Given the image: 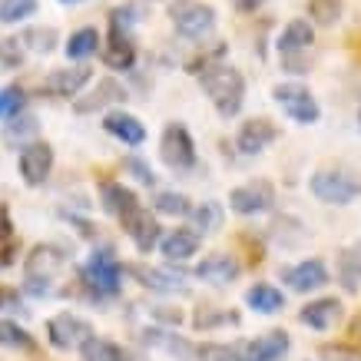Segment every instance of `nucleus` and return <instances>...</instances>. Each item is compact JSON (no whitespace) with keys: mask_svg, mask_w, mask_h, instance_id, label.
Here are the masks:
<instances>
[{"mask_svg":"<svg viewBox=\"0 0 361 361\" xmlns=\"http://www.w3.org/2000/svg\"><path fill=\"white\" fill-rule=\"evenodd\" d=\"M37 133H40V120H37V116H30V113H13V116H7V126H4V142L23 149L27 142H33Z\"/></svg>","mask_w":361,"mask_h":361,"instance_id":"obj_27","label":"nucleus"},{"mask_svg":"<svg viewBox=\"0 0 361 361\" xmlns=\"http://www.w3.org/2000/svg\"><path fill=\"white\" fill-rule=\"evenodd\" d=\"M97 47H99L97 27H80V30L66 40V56H70V60H87V56L97 54Z\"/></svg>","mask_w":361,"mask_h":361,"instance_id":"obj_30","label":"nucleus"},{"mask_svg":"<svg viewBox=\"0 0 361 361\" xmlns=\"http://www.w3.org/2000/svg\"><path fill=\"white\" fill-rule=\"evenodd\" d=\"M341 318H345V305H341L338 298H318V302H308V305L298 312V322L315 331L335 329Z\"/></svg>","mask_w":361,"mask_h":361,"instance_id":"obj_17","label":"nucleus"},{"mask_svg":"<svg viewBox=\"0 0 361 361\" xmlns=\"http://www.w3.org/2000/svg\"><path fill=\"white\" fill-rule=\"evenodd\" d=\"M4 308H20V292L17 288H4L0 285V312Z\"/></svg>","mask_w":361,"mask_h":361,"instance_id":"obj_43","label":"nucleus"},{"mask_svg":"<svg viewBox=\"0 0 361 361\" xmlns=\"http://www.w3.org/2000/svg\"><path fill=\"white\" fill-rule=\"evenodd\" d=\"M0 348H17V351H33L37 345H33L30 331H23L17 322H11V318H0Z\"/></svg>","mask_w":361,"mask_h":361,"instance_id":"obj_31","label":"nucleus"},{"mask_svg":"<svg viewBox=\"0 0 361 361\" xmlns=\"http://www.w3.org/2000/svg\"><path fill=\"white\" fill-rule=\"evenodd\" d=\"M338 279L345 285V292H358L361 285V239L348 249H341L338 255Z\"/></svg>","mask_w":361,"mask_h":361,"instance_id":"obj_28","label":"nucleus"},{"mask_svg":"<svg viewBox=\"0 0 361 361\" xmlns=\"http://www.w3.org/2000/svg\"><path fill=\"white\" fill-rule=\"evenodd\" d=\"M153 206H156V212H163V216H189V212H192V202H189L183 192H156Z\"/></svg>","mask_w":361,"mask_h":361,"instance_id":"obj_36","label":"nucleus"},{"mask_svg":"<svg viewBox=\"0 0 361 361\" xmlns=\"http://www.w3.org/2000/svg\"><path fill=\"white\" fill-rule=\"evenodd\" d=\"M199 235L196 229H173V232H166V235H159V252H163L169 262H186V259H192L199 252Z\"/></svg>","mask_w":361,"mask_h":361,"instance_id":"obj_18","label":"nucleus"},{"mask_svg":"<svg viewBox=\"0 0 361 361\" xmlns=\"http://www.w3.org/2000/svg\"><path fill=\"white\" fill-rule=\"evenodd\" d=\"M66 262V252L56 249V245H37V249H30V255H27V265H23V275H27V282H23V288L30 292V295H50V288H54V279L56 272L63 269Z\"/></svg>","mask_w":361,"mask_h":361,"instance_id":"obj_4","label":"nucleus"},{"mask_svg":"<svg viewBox=\"0 0 361 361\" xmlns=\"http://www.w3.org/2000/svg\"><path fill=\"white\" fill-rule=\"evenodd\" d=\"M103 130L110 133V136H116L120 142H126V146H140V142H146V126H142L136 116H130V113H106Z\"/></svg>","mask_w":361,"mask_h":361,"instance_id":"obj_23","label":"nucleus"},{"mask_svg":"<svg viewBox=\"0 0 361 361\" xmlns=\"http://www.w3.org/2000/svg\"><path fill=\"white\" fill-rule=\"evenodd\" d=\"M23 99H27V93H23L20 87H4L0 90V120H7V116H13V113H20Z\"/></svg>","mask_w":361,"mask_h":361,"instance_id":"obj_39","label":"nucleus"},{"mask_svg":"<svg viewBox=\"0 0 361 361\" xmlns=\"http://www.w3.org/2000/svg\"><path fill=\"white\" fill-rule=\"evenodd\" d=\"M318 355L325 361H361V348L355 345H322Z\"/></svg>","mask_w":361,"mask_h":361,"instance_id":"obj_40","label":"nucleus"},{"mask_svg":"<svg viewBox=\"0 0 361 361\" xmlns=\"http://www.w3.org/2000/svg\"><path fill=\"white\" fill-rule=\"evenodd\" d=\"M308 189L318 202H329V206H348L361 196V176L351 173V169H318L308 179Z\"/></svg>","mask_w":361,"mask_h":361,"instance_id":"obj_2","label":"nucleus"},{"mask_svg":"<svg viewBox=\"0 0 361 361\" xmlns=\"http://www.w3.org/2000/svg\"><path fill=\"white\" fill-rule=\"evenodd\" d=\"M159 156L163 163L176 173H189L196 166V142L189 136V130L183 123H169L163 130V140H159Z\"/></svg>","mask_w":361,"mask_h":361,"instance_id":"obj_6","label":"nucleus"},{"mask_svg":"<svg viewBox=\"0 0 361 361\" xmlns=\"http://www.w3.org/2000/svg\"><path fill=\"white\" fill-rule=\"evenodd\" d=\"M13 262V249L7 245V249H0V265H11Z\"/></svg>","mask_w":361,"mask_h":361,"instance_id":"obj_47","label":"nucleus"},{"mask_svg":"<svg viewBox=\"0 0 361 361\" xmlns=\"http://www.w3.org/2000/svg\"><path fill=\"white\" fill-rule=\"evenodd\" d=\"M47 335H50V345L60 351H80V345L93 335V325H90L87 318L73 315V312H60L47 322Z\"/></svg>","mask_w":361,"mask_h":361,"instance_id":"obj_8","label":"nucleus"},{"mask_svg":"<svg viewBox=\"0 0 361 361\" xmlns=\"http://www.w3.org/2000/svg\"><path fill=\"white\" fill-rule=\"evenodd\" d=\"M308 13H312V23L331 27L341 20V0H308Z\"/></svg>","mask_w":361,"mask_h":361,"instance_id":"obj_34","label":"nucleus"},{"mask_svg":"<svg viewBox=\"0 0 361 361\" xmlns=\"http://www.w3.org/2000/svg\"><path fill=\"white\" fill-rule=\"evenodd\" d=\"M245 305H249L252 312H259V315H279L285 308V295L275 288V285L259 282L245 292Z\"/></svg>","mask_w":361,"mask_h":361,"instance_id":"obj_24","label":"nucleus"},{"mask_svg":"<svg viewBox=\"0 0 361 361\" xmlns=\"http://www.w3.org/2000/svg\"><path fill=\"white\" fill-rule=\"evenodd\" d=\"M196 279H202L209 285H219V288L222 285H232L239 279V259L229 255V252H212V255H206L196 265Z\"/></svg>","mask_w":361,"mask_h":361,"instance_id":"obj_16","label":"nucleus"},{"mask_svg":"<svg viewBox=\"0 0 361 361\" xmlns=\"http://www.w3.org/2000/svg\"><path fill=\"white\" fill-rule=\"evenodd\" d=\"M130 275L142 288H153V292H163V295H183L189 285L183 272H173V269H156V265H130Z\"/></svg>","mask_w":361,"mask_h":361,"instance_id":"obj_12","label":"nucleus"},{"mask_svg":"<svg viewBox=\"0 0 361 361\" xmlns=\"http://www.w3.org/2000/svg\"><path fill=\"white\" fill-rule=\"evenodd\" d=\"M242 358L245 361H282L292 348V338H288V331L285 329H272L259 335V338L252 341H242Z\"/></svg>","mask_w":361,"mask_h":361,"instance_id":"obj_11","label":"nucleus"},{"mask_svg":"<svg viewBox=\"0 0 361 361\" xmlns=\"http://www.w3.org/2000/svg\"><path fill=\"white\" fill-rule=\"evenodd\" d=\"M50 169H54V149L50 142L33 140L20 149V176L27 186H44L50 179Z\"/></svg>","mask_w":361,"mask_h":361,"instance_id":"obj_10","label":"nucleus"},{"mask_svg":"<svg viewBox=\"0 0 361 361\" xmlns=\"http://www.w3.org/2000/svg\"><path fill=\"white\" fill-rule=\"evenodd\" d=\"M275 206V189L265 179H252L245 186H235L229 192V209L235 216H259Z\"/></svg>","mask_w":361,"mask_h":361,"instance_id":"obj_9","label":"nucleus"},{"mask_svg":"<svg viewBox=\"0 0 361 361\" xmlns=\"http://www.w3.org/2000/svg\"><path fill=\"white\" fill-rule=\"evenodd\" d=\"M90 80H93V70H90V66H66V70H54V73L47 77V93H54V97H77Z\"/></svg>","mask_w":361,"mask_h":361,"instance_id":"obj_19","label":"nucleus"},{"mask_svg":"<svg viewBox=\"0 0 361 361\" xmlns=\"http://www.w3.org/2000/svg\"><path fill=\"white\" fill-rule=\"evenodd\" d=\"M123 229H126V235H130L133 242H136V249L140 252H153L156 242H159V222H156V216H149L142 206H136L133 212H126L123 216Z\"/></svg>","mask_w":361,"mask_h":361,"instance_id":"obj_15","label":"nucleus"},{"mask_svg":"<svg viewBox=\"0 0 361 361\" xmlns=\"http://www.w3.org/2000/svg\"><path fill=\"white\" fill-rule=\"evenodd\" d=\"M279 140V126L265 116H255V120H245L235 133V146H239L242 156H259L265 146H272Z\"/></svg>","mask_w":361,"mask_h":361,"instance_id":"obj_13","label":"nucleus"},{"mask_svg":"<svg viewBox=\"0 0 361 361\" xmlns=\"http://www.w3.org/2000/svg\"><path fill=\"white\" fill-rule=\"evenodd\" d=\"M272 99L285 110L288 120L305 123V126L318 123V116H322V106H318L315 97H312L308 87H302V83H279V87L272 90Z\"/></svg>","mask_w":361,"mask_h":361,"instance_id":"obj_7","label":"nucleus"},{"mask_svg":"<svg viewBox=\"0 0 361 361\" xmlns=\"http://www.w3.org/2000/svg\"><path fill=\"white\" fill-rule=\"evenodd\" d=\"M20 44H27L33 54H50L56 47V30L54 27H33L20 37Z\"/></svg>","mask_w":361,"mask_h":361,"instance_id":"obj_37","label":"nucleus"},{"mask_svg":"<svg viewBox=\"0 0 361 361\" xmlns=\"http://www.w3.org/2000/svg\"><path fill=\"white\" fill-rule=\"evenodd\" d=\"M60 4H77V0H60Z\"/></svg>","mask_w":361,"mask_h":361,"instance_id":"obj_48","label":"nucleus"},{"mask_svg":"<svg viewBox=\"0 0 361 361\" xmlns=\"http://www.w3.org/2000/svg\"><path fill=\"white\" fill-rule=\"evenodd\" d=\"M348 338H351V341H361V315H358V318H351V325H348Z\"/></svg>","mask_w":361,"mask_h":361,"instance_id":"obj_46","label":"nucleus"},{"mask_svg":"<svg viewBox=\"0 0 361 361\" xmlns=\"http://www.w3.org/2000/svg\"><path fill=\"white\" fill-rule=\"evenodd\" d=\"M80 282L87 285V292L93 298H113L120 295L123 285V265L116 262L113 249H97L87 259V265L80 269Z\"/></svg>","mask_w":361,"mask_h":361,"instance_id":"obj_3","label":"nucleus"},{"mask_svg":"<svg viewBox=\"0 0 361 361\" xmlns=\"http://www.w3.org/2000/svg\"><path fill=\"white\" fill-rule=\"evenodd\" d=\"M199 83L206 90V97L216 103L219 116L232 120L242 110V99H245V80L235 66L229 63H209L206 70H199Z\"/></svg>","mask_w":361,"mask_h":361,"instance_id":"obj_1","label":"nucleus"},{"mask_svg":"<svg viewBox=\"0 0 361 361\" xmlns=\"http://www.w3.org/2000/svg\"><path fill=\"white\" fill-rule=\"evenodd\" d=\"M239 325V315L235 312H219V308H212V305H199L196 308V315H192V325H196L199 331H206L212 329V325Z\"/></svg>","mask_w":361,"mask_h":361,"instance_id":"obj_32","label":"nucleus"},{"mask_svg":"<svg viewBox=\"0 0 361 361\" xmlns=\"http://www.w3.org/2000/svg\"><path fill=\"white\" fill-rule=\"evenodd\" d=\"M142 341H146L149 348L169 351V355H173V358H179V361H192V355H196V348H192L186 338H179V335L163 331V329H146V331H142Z\"/></svg>","mask_w":361,"mask_h":361,"instance_id":"obj_26","label":"nucleus"},{"mask_svg":"<svg viewBox=\"0 0 361 361\" xmlns=\"http://www.w3.org/2000/svg\"><path fill=\"white\" fill-rule=\"evenodd\" d=\"M199 361H245L239 345H219V341H206L196 348Z\"/></svg>","mask_w":361,"mask_h":361,"instance_id":"obj_35","label":"nucleus"},{"mask_svg":"<svg viewBox=\"0 0 361 361\" xmlns=\"http://www.w3.org/2000/svg\"><path fill=\"white\" fill-rule=\"evenodd\" d=\"M126 169H130V173L136 176L140 183H146V186H153V183H156L153 169H149V166L142 163V159H136V156H130V159H126Z\"/></svg>","mask_w":361,"mask_h":361,"instance_id":"obj_42","label":"nucleus"},{"mask_svg":"<svg viewBox=\"0 0 361 361\" xmlns=\"http://www.w3.org/2000/svg\"><path fill=\"white\" fill-rule=\"evenodd\" d=\"M123 99H126V90H123L116 80H103V83L93 87V93H87V97H80L77 103H73V110L77 113H97V110L113 106V103H123Z\"/></svg>","mask_w":361,"mask_h":361,"instance_id":"obj_20","label":"nucleus"},{"mask_svg":"<svg viewBox=\"0 0 361 361\" xmlns=\"http://www.w3.org/2000/svg\"><path fill=\"white\" fill-rule=\"evenodd\" d=\"M80 355L83 361H130V355L110 338H99V335H90L83 345H80Z\"/></svg>","mask_w":361,"mask_h":361,"instance_id":"obj_29","label":"nucleus"},{"mask_svg":"<svg viewBox=\"0 0 361 361\" xmlns=\"http://www.w3.org/2000/svg\"><path fill=\"white\" fill-rule=\"evenodd\" d=\"M312 44H315V27L308 20H302V17L285 23V30L279 33V40H275L279 54H305Z\"/></svg>","mask_w":361,"mask_h":361,"instance_id":"obj_21","label":"nucleus"},{"mask_svg":"<svg viewBox=\"0 0 361 361\" xmlns=\"http://www.w3.org/2000/svg\"><path fill=\"white\" fill-rule=\"evenodd\" d=\"M106 66L110 70H133L136 63V47L130 40V30H120V27H110V44H106Z\"/></svg>","mask_w":361,"mask_h":361,"instance_id":"obj_22","label":"nucleus"},{"mask_svg":"<svg viewBox=\"0 0 361 361\" xmlns=\"http://www.w3.org/2000/svg\"><path fill=\"white\" fill-rule=\"evenodd\" d=\"M13 235V222H11V212L7 206H0V242H7Z\"/></svg>","mask_w":361,"mask_h":361,"instance_id":"obj_44","label":"nucleus"},{"mask_svg":"<svg viewBox=\"0 0 361 361\" xmlns=\"http://www.w3.org/2000/svg\"><path fill=\"white\" fill-rule=\"evenodd\" d=\"M169 20L179 30V37H186V40H202L216 30V11L209 4H199V0H173Z\"/></svg>","mask_w":361,"mask_h":361,"instance_id":"obj_5","label":"nucleus"},{"mask_svg":"<svg viewBox=\"0 0 361 361\" xmlns=\"http://www.w3.org/2000/svg\"><path fill=\"white\" fill-rule=\"evenodd\" d=\"M99 199H103V209H106L110 216H116V219H123L126 212H133V209L140 206L136 192L120 186V183H103V186H99Z\"/></svg>","mask_w":361,"mask_h":361,"instance_id":"obj_25","label":"nucleus"},{"mask_svg":"<svg viewBox=\"0 0 361 361\" xmlns=\"http://www.w3.org/2000/svg\"><path fill=\"white\" fill-rule=\"evenodd\" d=\"M259 4H262V0H235V11H239V13H252V11H259Z\"/></svg>","mask_w":361,"mask_h":361,"instance_id":"obj_45","label":"nucleus"},{"mask_svg":"<svg viewBox=\"0 0 361 361\" xmlns=\"http://www.w3.org/2000/svg\"><path fill=\"white\" fill-rule=\"evenodd\" d=\"M282 279L288 288L308 295V292H318V288L329 285V269H325V262H318V259H305V262L292 265V269H282Z\"/></svg>","mask_w":361,"mask_h":361,"instance_id":"obj_14","label":"nucleus"},{"mask_svg":"<svg viewBox=\"0 0 361 361\" xmlns=\"http://www.w3.org/2000/svg\"><path fill=\"white\" fill-rule=\"evenodd\" d=\"M192 222H196L199 235L216 232L222 226V206H219V202H202L199 209H192Z\"/></svg>","mask_w":361,"mask_h":361,"instance_id":"obj_33","label":"nucleus"},{"mask_svg":"<svg viewBox=\"0 0 361 361\" xmlns=\"http://www.w3.org/2000/svg\"><path fill=\"white\" fill-rule=\"evenodd\" d=\"M23 63V54H20V40H4L0 44V66L4 70H13V66H20Z\"/></svg>","mask_w":361,"mask_h":361,"instance_id":"obj_41","label":"nucleus"},{"mask_svg":"<svg viewBox=\"0 0 361 361\" xmlns=\"http://www.w3.org/2000/svg\"><path fill=\"white\" fill-rule=\"evenodd\" d=\"M37 13V0H0V23H20Z\"/></svg>","mask_w":361,"mask_h":361,"instance_id":"obj_38","label":"nucleus"}]
</instances>
